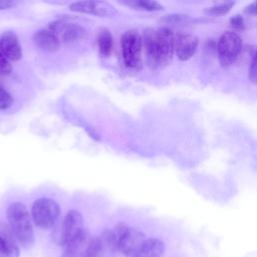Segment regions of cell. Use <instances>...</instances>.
Masks as SVG:
<instances>
[{
  "label": "cell",
  "mask_w": 257,
  "mask_h": 257,
  "mask_svg": "<svg viewBox=\"0 0 257 257\" xmlns=\"http://www.w3.org/2000/svg\"><path fill=\"white\" fill-rule=\"evenodd\" d=\"M8 225L17 242L23 248H30L34 243L32 218L26 206L20 202L12 203L6 212Z\"/></svg>",
  "instance_id": "1"
},
{
  "label": "cell",
  "mask_w": 257,
  "mask_h": 257,
  "mask_svg": "<svg viewBox=\"0 0 257 257\" xmlns=\"http://www.w3.org/2000/svg\"><path fill=\"white\" fill-rule=\"evenodd\" d=\"M60 215L59 205L50 198H39L34 201L31 208L33 223L41 229L52 228Z\"/></svg>",
  "instance_id": "2"
},
{
  "label": "cell",
  "mask_w": 257,
  "mask_h": 257,
  "mask_svg": "<svg viewBox=\"0 0 257 257\" xmlns=\"http://www.w3.org/2000/svg\"><path fill=\"white\" fill-rule=\"evenodd\" d=\"M113 232L117 238V250L125 256L133 257L146 241L145 234L137 228L128 227L124 223L115 226Z\"/></svg>",
  "instance_id": "3"
},
{
  "label": "cell",
  "mask_w": 257,
  "mask_h": 257,
  "mask_svg": "<svg viewBox=\"0 0 257 257\" xmlns=\"http://www.w3.org/2000/svg\"><path fill=\"white\" fill-rule=\"evenodd\" d=\"M242 50V38L234 31H225L218 40L217 52L220 64L230 66L239 57Z\"/></svg>",
  "instance_id": "4"
},
{
  "label": "cell",
  "mask_w": 257,
  "mask_h": 257,
  "mask_svg": "<svg viewBox=\"0 0 257 257\" xmlns=\"http://www.w3.org/2000/svg\"><path fill=\"white\" fill-rule=\"evenodd\" d=\"M121 54L124 64L130 68H136L141 63L143 49V37L135 30L125 31L120 38Z\"/></svg>",
  "instance_id": "5"
},
{
  "label": "cell",
  "mask_w": 257,
  "mask_h": 257,
  "mask_svg": "<svg viewBox=\"0 0 257 257\" xmlns=\"http://www.w3.org/2000/svg\"><path fill=\"white\" fill-rule=\"evenodd\" d=\"M83 231L82 215L76 210H70L62 221L59 234L57 236V243L64 247L66 244L76 239Z\"/></svg>",
  "instance_id": "6"
},
{
  "label": "cell",
  "mask_w": 257,
  "mask_h": 257,
  "mask_svg": "<svg viewBox=\"0 0 257 257\" xmlns=\"http://www.w3.org/2000/svg\"><path fill=\"white\" fill-rule=\"evenodd\" d=\"M49 30L57 36L59 41L66 43L80 41L87 37V32L82 26L63 20L51 22L49 24Z\"/></svg>",
  "instance_id": "7"
},
{
  "label": "cell",
  "mask_w": 257,
  "mask_h": 257,
  "mask_svg": "<svg viewBox=\"0 0 257 257\" xmlns=\"http://www.w3.org/2000/svg\"><path fill=\"white\" fill-rule=\"evenodd\" d=\"M176 37L173 31L167 27L157 30V49L159 67L170 64L175 52Z\"/></svg>",
  "instance_id": "8"
},
{
  "label": "cell",
  "mask_w": 257,
  "mask_h": 257,
  "mask_svg": "<svg viewBox=\"0 0 257 257\" xmlns=\"http://www.w3.org/2000/svg\"><path fill=\"white\" fill-rule=\"evenodd\" d=\"M71 11L84 14H92L98 17H108L115 14L113 6L103 1H78L69 5Z\"/></svg>",
  "instance_id": "9"
},
{
  "label": "cell",
  "mask_w": 257,
  "mask_h": 257,
  "mask_svg": "<svg viewBox=\"0 0 257 257\" xmlns=\"http://www.w3.org/2000/svg\"><path fill=\"white\" fill-rule=\"evenodd\" d=\"M0 50L10 61H18L22 57V48L18 36L13 31H5L1 34Z\"/></svg>",
  "instance_id": "10"
},
{
  "label": "cell",
  "mask_w": 257,
  "mask_h": 257,
  "mask_svg": "<svg viewBox=\"0 0 257 257\" xmlns=\"http://www.w3.org/2000/svg\"><path fill=\"white\" fill-rule=\"evenodd\" d=\"M91 238L89 233L84 230L76 239L63 247L61 257H87Z\"/></svg>",
  "instance_id": "11"
},
{
  "label": "cell",
  "mask_w": 257,
  "mask_h": 257,
  "mask_svg": "<svg viewBox=\"0 0 257 257\" xmlns=\"http://www.w3.org/2000/svg\"><path fill=\"white\" fill-rule=\"evenodd\" d=\"M199 39L192 34H179L176 37L175 52L182 61L189 60L196 52Z\"/></svg>",
  "instance_id": "12"
},
{
  "label": "cell",
  "mask_w": 257,
  "mask_h": 257,
  "mask_svg": "<svg viewBox=\"0 0 257 257\" xmlns=\"http://www.w3.org/2000/svg\"><path fill=\"white\" fill-rule=\"evenodd\" d=\"M143 47L146 54L148 65L152 68L159 67L158 49H157V30L146 29L143 36Z\"/></svg>",
  "instance_id": "13"
},
{
  "label": "cell",
  "mask_w": 257,
  "mask_h": 257,
  "mask_svg": "<svg viewBox=\"0 0 257 257\" xmlns=\"http://www.w3.org/2000/svg\"><path fill=\"white\" fill-rule=\"evenodd\" d=\"M33 43L42 50L56 51L59 48L60 41L50 30H38L32 36Z\"/></svg>",
  "instance_id": "14"
},
{
  "label": "cell",
  "mask_w": 257,
  "mask_h": 257,
  "mask_svg": "<svg viewBox=\"0 0 257 257\" xmlns=\"http://www.w3.org/2000/svg\"><path fill=\"white\" fill-rule=\"evenodd\" d=\"M165 253V244L159 238L146 239L141 249L133 257H162Z\"/></svg>",
  "instance_id": "15"
},
{
  "label": "cell",
  "mask_w": 257,
  "mask_h": 257,
  "mask_svg": "<svg viewBox=\"0 0 257 257\" xmlns=\"http://www.w3.org/2000/svg\"><path fill=\"white\" fill-rule=\"evenodd\" d=\"M0 236L6 249V257H19L18 242L9 225L0 222Z\"/></svg>",
  "instance_id": "16"
},
{
  "label": "cell",
  "mask_w": 257,
  "mask_h": 257,
  "mask_svg": "<svg viewBox=\"0 0 257 257\" xmlns=\"http://www.w3.org/2000/svg\"><path fill=\"white\" fill-rule=\"evenodd\" d=\"M96 42H97V47L99 54L106 57L110 54L111 49H112V35L110 31L106 28H100L97 37H96Z\"/></svg>",
  "instance_id": "17"
},
{
  "label": "cell",
  "mask_w": 257,
  "mask_h": 257,
  "mask_svg": "<svg viewBox=\"0 0 257 257\" xmlns=\"http://www.w3.org/2000/svg\"><path fill=\"white\" fill-rule=\"evenodd\" d=\"M119 3L128 6L131 8L142 10V11H160L163 10V6L157 2L152 0H125L119 1Z\"/></svg>",
  "instance_id": "18"
},
{
  "label": "cell",
  "mask_w": 257,
  "mask_h": 257,
  "mask_svg": "<svg viewBox=\"0 0 257 257\" xmlns=\"http://www.w3.org/2000/svg\"><path fill=\"white\" fill-rule=\"evenodd\" d=\"M107 253L105 252L100 238L99 237H92L89 248H88V256L87 257H106Z\"/></svg>",
  "instance_id": "19"
},
{
  "label": "cell",
  "mask_w": 257,
  "mask_h": 257,
  "mask_svg": "<svg viewBox=\"0 0 257 257\" xmlns=\"http://www.w3.org/2000/svg\"><path fill=\"white\" fill-rule=\"evenodd\" d=\"M234 3L233 2H225V3H221V4H217L214 5L212 7H210L209 9H207V12L212 14V15H224L226 13H228L231 8L233 7Z\"/></svg>",
  "instance_id": "20"
},
{
  "label": "cell",
  "mask_w": 257,
  "mask_h": 257,
  "mask_svg": "<svg viewBox=\"0 0 257 257\" xmlns=\"http://www.w3.org/2000/svg\"><path fill=\"white\" fill-rule=\"evenodd\" d=\"M13 104V96L2 86H0V110L9 108Z\"/></svg>",
  "instance_id": "21"
},
{
  "label": "cell",
  "mask_w": 257,
  "mask_h": 257,
  "mask_svg": "<svg viewBox=\"0 0 257 257\" xmlns=\"http://www.w3.org/2000/svg\"><path fill=\"white\" fill-rule=\"evenodd\" d=\"M189 19L188 15L183 14H170L164 16L161 21L166 24H180L183 22H186Z\"/></svg>",
  "instance_id": "22"
},
{
  "label": "cell",
  "mask_w": 257,
  "mask_h": 257,
  "mask_svg": "<svg viewBox=\"0 0 257 257\" xmlns=\"http://www.w3.org/2000/svg\"><path fill=\"white\" fill-rule=\"evenodd\" d=\"M12 71V66L10 60L1 52L0 50V73L4 75L10 74Z\"/></svg>",
  "instance_id": "23"
},
{
  "label": "cell",
  "mask_w": 257,
  "mask_h": 257,
  "mask_svg": "<svg viewBox=\"0 0 257 257\" xmlns=\"http://www.w3.org/2000/svg\"><path fill=\"white\" fill-rule=\"evenodd\" d=\"M249 79L251 82L257 84V51L252 57L250 67H249Z\"/></svg>",
  "instance_id": "24"
},
{
  "label": "cell",
  "mask_w": 257,
  "mask_h": 257,
  "mask_svg": "<svg viewBox=\"0 0 257 257\" xmlns=\"http://www.w3.org/2000/svg\"><path fill=\"white\" fill-rule=\"evenodd\" d=\"M230 24L233 28L237 30L244 29V19L240 15H235L230 19Z\"/></svg>",
  "instance_id": "25"
},
{
  "label": "cell",
  "mask_w": 257,
  "mask_h": 257,
  "mask_svg": "<svg viewBox=\"0 0 257 257\" xmlns=\"http://www.w3.org/2000/svg\"><path fill=\"white\" fill-rule=\"evenodd\" d=\"M16 4H17V2L14 0H0V10L12 8Z\"/></svg>",
  "instance_id": "26"
},
{
  "label": "cell",
  "mask_w": 257,
  "mask_h": 257,
  "mask_svg": "<svg viewBox=\"0 0 257 257\" xmlns=\"http://www.w3.org/2000/svg\"><path fill=\"white\" fill-rule=\"evenodd\" d=\"M244 12L246 14H250V15H257V1L253 2L251 4H249L245 9Z\"/></svg>",
  "instance_id": "27"
},
{
  "label": "cell",
  "mask_w": 257,
  "mask_h": 257,
  "mask_svg": "<svg viewBox=\"0 0 257 257\" xmlns=\"http://www.w3.org/2000/svg\"><path fill=\"white\" fill-rule=\"evenodd\" d=\"M0 257H6V249L1 236H0Z\"/></svg>",
  "instance_id": "28"
}]
</instances>
